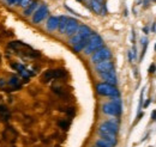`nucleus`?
I'll list each match as a JSON object with an SVG mask.
<instances>
[{
	"instance_id": "obj_7",
	"label": "nucleus",
	"mask_w": 156,
	"mask_h": 147,
	"mask_svg": "<svg viewBox=\"0 0 156 147\" xmlns=\"http://www.w3.org/2000/svg\"><path fill=\"white\" fill-rule=\"evenodd\" d=\"M65 75H66V72L64 70H60V68H58V70H48L42 74V81L43 83H49L51 80L62 78Z\"/></svg>"
},
{
	"instance_id": "obj_27",
	"label": "nucleus",
	"mask_w": 156,
	"mask_h": 147,
	"mask_svg": "<svg viewBox=\"0 0 156 147\" xmlns=\"http://www.w3.org/2000/svg\"><path fill=\"white\" fill-rule=\"evenodd\" d=\"M155 52H156V46H155Z\"/></svg>"
},
{
	"instance_id": "obj_28",
	"label": "nucleus",
	"mask_w": 156,
	"mask_h": 147,
	"mask_svg": "<svg viewBox=\"0 0 156 147\" xmlns=\"http://www.w3.org/2000/svg\"><path fill=\"white\" fill-rule=\"evenodd\" d=\"M154 1H156V0H154Z\"/></svg>"
},
{
	"instance_id": "obj_26",
	"label": "nucleus",
	"mask_w": 156,
	"mask_h": 147,
	"mask_svg": "<svg viewBox=\"0 0 156 147\" xmlns=\"http://www.w3.org/2000/svg\"><path fill=\"white\" fill-rule=\"evenodd\" d=\"M96 1H98L100 4H105L106 2V0H96Z\"/></svg>"
},
{
	"instance_id": "obj_18",
	"label": "nucleus",
	"mask_w": 156,
	"mask_h": 147,
	"mask_svg": "<svg viewBox=\"0 0 156 147\" xmlns=\"http://www.w3.org/2000/svg\"><path fill=\"white\" fill-rule=\"evenodd\" d=\"M0 117H2L4 120H7L10 117V112L7 110V108L4 105H0Z\"/></svg>"
},
{
	"instance_id": "obj_3",
	"label": "nucleus",
	"mask_w": 156,
	"mask_h": 147,
	"mask_svg": "<svg viewBox=\"0 0 156 147\" xmlns=\"http://www.w3.org/2000/svg\"><path fill=\"white\" fill-rule=\"evenodd\" d=\"M119 133V120L111 118L102 122L98 127V134H113L117 135Z\"/></svg>"
},
{
	"instance_id": "obj_23",
	"label": "nucleus",
	"mask_w": 156,
	"mask_h": 147,
	"mask_svg": "<svg viewBox=\"0 0 156 147\" xmlns=\"http://www.w3.org/2000/svg\"><path fill=\"white\" fill-rule=\"evenodd\" d=\"M7 1V4L9 5H15V4H17V1L16 0H6Z\"/></svg>"
},
{
	"instance_id": "obj_4",
	"label": "nucleus",
	"mask_w": 156,
	"mask_h": 147,
	"mask_svg": "<svg viewBox=\"0 0 156 147\" xmlns=\"http://www.w3.org/2000/svg\"><path fill=\"white\" fill-rule=\"evenodd\" d=\"M96 92H98L100 96H103V97H120V92L117 89V86L114 85H109L107 83H98L96 85Z\"/></svg>"
},
{
	"instance_id": "obj_16",
	"label": "nucleus",
	"mask_w": 156,
	"mask_h": 147,
	"mask_svg": "<svg viewBox=\"0 0 156 147\" xmlns=\"http://www.w3.org/2000/svg\"><path fill=\"white\" fill-rule=\"evenodd\" d=\"M67 20H69V17H66V16H60V17H59L58 30L60 34H64V32H65V28H66Z\"/></svg>"
},
{
	"instance_id": "obj_8",
	"label": "nucleus",
	"mask_w": 156,
	"mask_h": 147,
	"mask_svg": "<svg viewBox=\"0 0 156 147\" xmlns=\"http://www.w3.org/2000/svg\"><path fill=\"white\" fill-rule=\"evenodd\" d=\"M47 16H48V7H47V5H44V4L39 5V7L36 9V11L33 15V23L40 24Z\"/></svg>"
},
{
	"instance_id": "obj_14",
	"label": "nucleus",
	"mask_w": 156,
	"mask_h": 147,
	"mask_svg": "<svg viewBox=\"0 0 156 147\" xmlns=\"http://www.w3.org/2000/svg\"><path fill=\"white\" fill-rule=\"evenodd\" d=\"M100 135V139L106 141L107 144H109L111 146H115L118 144V138L117 135H113V134H98Z\"/></svg>"
},
{
	"instance_id": "obj_6",
	"label": "nucleus",
	"mask_w": 156,
	"mask_h": 147,
	"mask_svg": "<svg viewBox=\"0 0 156 147\" xmlns=\"http://www.w3.org/2000/svg\"><path fill=\"white\" fill-rule=\"evenodd\" d=\"M112 57V52L111 49H108L107 47H102L100 48L98 50H96L95 53L91 54V62L94 65H96L98 62H102V61H106V60H111Z\"/></svg>"
},
{
	"instance_id": "obj_2",
	"label": "nucleus",
	"mask_w": 156,
	"mask_h": 147,
	"mask_svg": "<svg viewBox=\"0 0 156 147\" xmlns=\"http://www.w3.org/2000/svg\"><path fill=\"white\" fill-rule=\"evenodd\" d=\"M102 47H103V39H102V37L100 36L98 34L93 32L91 36L89 37V39H88V44L84 48L83 53L85 55H91L93 53H95L96 50H98Z\"/></svg>"
},
{
	"instance_id": "obj_22",
	"label": "nucleus",
	"mask_w": 156,
	"mask_h": 147,
	"mask_svg": "<svg viewBox=\"0 0 156 147\" xmlns=\"http://www.w3.org/2000/svg\"><path fill=\"white\" fill-rule=\"evenodd\" d=\"M155 68H156L155 65H151L150 68H149V73H154V72H155Z\"/></svg>"
},
{
	"instance_id": "obj_20",
	"label": "nucleus",
	"mask_w": 156,
	"mask_h": 147,
	"mask_svg": "<svg viewBox=\"0 0 156 147\" xmlns=\"http://www.w3.org/2000/svg\"><path fill=\"white\" fill-rule=\"evenodd\" d=\"M31 1H33V0H20V4H18V6L23 7V9H25L27 6H29V5L31 4Z\"/></svg>"
},
{
	"instance_id": "obj_25",
	"label": "nucleus",
	"mask_w": 156,
	"mask_h": 147,
	"mask_svg": "<svg viewBox=\"0 0 156 147\" xmlns=\"http://www.w3.org/2000/svg\"><path fill=\"white\" fill-rule=\"evenodd\" d=\"M151 118H153V120H156V111H154V114L151 115Z\"/></svg>"
},
{
	"instance_id": "obj_1",
	"label": "nucleus",
	"mask_w": 156,
	"mask_h": 147,
	"mask_svg": "<svg viewBox=\"0 0 156 147\" xmlns=\"http://www.w3.org/2000/svg\"><path fill=\"white\" fill-rule=\"evenodd\" d=\"M121 99L120 97H113L111 102H107L102 105V112L113 116V117H119L121 115Z\"/></svg>"
},
{
	"instance_id": "obj_10",
	"label": "nucleus",
	"mask_w": 156,
	"mask_h": 147,
	"mask_svg": "<svg viewBox=\"0 0 156 147\" xmlns=\"http://www.w3.org/2000/svg\"><path fill=\"white\" fill-rule=\"evenodd\" d=\"M78 28H79V23H78L77 19L69 18L67 24H66V28H65V32H64V35H66L67 37L73 36V35L77 32Z\"/></svg>"
},
{
	"instance_id": "obj_5",
	"label": "nucleus",
	"mask_w": 156,
	"mask_h": 147,
	"mask_svg": "<svg viewBox=\"0 0 156 147\" xmlns=\"http://www.w3.org/2000/svg\"><path fill=\"white\" fill-rule=\"evenodd\" d=\"M91 34H93V30H91L88 25H79L77 32H76L73 36L70 37V44L73 47L75 44L79 43L80 41L88 39L89 37L91 36Z\"/></svg>"
},
{
	"instance_id": "obj_19",
	"label": "nucleus",
	"mask_w": 156,
	"mask_h": 147,
	"mask_svg": "<svg viewBox=\"0 0 156 147\" xmlns=\"http://www.w3.org/2000/svg\"><path fill=\"white\" fill-rule=\"evenodd\" d=\"M95 147H113L111 146L109 144H107L106 141H103V140H101V139H98L95 141Z\"/></svg>"
},
{
	"instance_id": "obj_24",
	"label": "nucleus",
	"mask_w": 156,
	"mask_h": 147,
	"mask_svg": "<svg viewBox=\"0 0 156 147\" xmlns=\"http://www.w3.org/2000/svg\"><path fill=\"white\" fill-rule=\"evenodd\" d=\"M129 60H130V62H132V60H133V56H132V52L131 50L129 52Z\"/></svg>"
},
{
	"instance_id": "obj_9",
	"label": "nucleus",
	"mask_w": 156,
	"mask_h": 147,
	"mask_svg": "<svg viewBox=\"0 0 156 147\" xmlns=\"http://www.w3.org/2000/svg\"><path fill=\"white\" fill-rule=\"evenodd\" d=\"M113 70H114V62L112 60H106V61L98 62L95 65V71L98 74L106 73V72H109Z\"/></svg>"
},
{
	"instance_id": "obj_15",
	"label": "nucleus",
	"mask_w": 156,
	"mask_h": 147,
	"mask_svg": "<svg viewBox=\"0 0 156 147\" xmlns=\"http://www.w3.org/2000/svg\"><path fill=\"white\" fill-rule=\"evenodd\" d=\"M37 7H39V1H37V0H33V1H31V4L24 9L23 15H24L25 17H29V16L34 15V12L36 11V9H37Z\"/></svg>"
},
{
	"instance_id": "obj_11",
	"label": "nucleus",
	"mask_w": 156,
	"mask_h": 147,
	"mask_svg": "<svg viewBox=\"0 0 156 147\" xmlns=\"http://www.w3.org/2000/svg\"><path fill=\"white\" fill-rule=\"evenodd\" d=\"M100 77H101V79L103 80V83H107V84H109V85L117 86L118 77L114 70H113V71H109V72H106V73L100 74Z\"/></svg>"
},
{
	"instance_id": "obj_13",
	"label": "nucleus",
	"mask_w": 156,
	"mask_h": 147,
	"mask_svg": "<svg viewBox=\"0 0 156 147\" xmlns=\"http://www.w3.org/2000/svg\"><path fill=\"white\" fill-rule=\"evenodd\" d=\"M59 25V17L55 16H52L47 19V23H46V28L48 31H55L58 29Z\"/></svg>"
},
{
	"instance_id": "obj_17",
	"label": "nucleus",
	"mask_w": 156,
	"mask_h": 147,
	"mask_svg": "<svg viewBox=\"0 0 156 147\" xmlns=\"http://www.w3.org/2000/svg\"><path fill=\"white\" fill-rule=\"evenodd\" d=\"M9 84H10L11 86H13L15 89H20V78H18V77L12 75V77L10 78V80H9Z\"/></svg>"
},
{
	"instance_id": "obj_21",
	"label": "nucleus",
	"mask_w": 156,
	"mask_h": 147,
	"mask_svg": "<svg viewBox=\"0 0 156 147\" xmlns=\"http://www.w3.org/2000/svg\"><path fill=\"white\" fill-rule=\"evenodd\" d=\"M143 96H144V90L142 91L140 93V99H139V107H138V110H140V108H142V103H143Z\"/></svg>"
},
{
	"instance_id": "obj_12",
	"label": "nucleus",
	"mask_w": 156,
	"mask_h": 147,
	"mask_svg": "<svg viewBox=\"0 0 156 147\" xmlns=\"http://www.w3.org/2000/svg\"><path fill=\"white\" fill-rule=\"evenodd\" d=\"M89 6L90 9L98 13V15H107V9H106V4H100L96 0H90L89 1Z\"/></svg>"
}]
</instances>
